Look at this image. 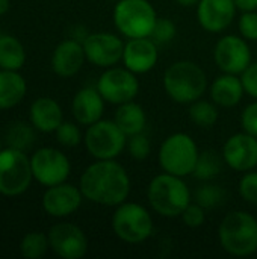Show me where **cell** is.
Here are the masks:
<instances>
[{"label":"cell","mask_w":257,"mask_h":259,"mask_svg":"<svg viewBox=\"0 0 257 259\" xmlns=\"http://www.w3.org/2000/svg\"><path fill=\"white\" fill-rule=\"evenodd\" d=\"M180 217H182L183 223L188 228L195 229V228L203 226V223L206 220V209L201 205H198V203H189L185 208V211L182 212Z\"/></svg>","instance_id":"cell-35"},{"label":"cell","mask_w":257,"mask_h":259,"mask_svg":"<svg viewBox=\"0 0 257 259\" xmlns=\"http://www.w3.org/2000/svg\"><path fill=\"white\" fill-rule=\"evenodd\" d=\"M241 126L244 132L257 138V102L250 103L241 115Z\"/></svg>","instance_id":"cell-37"},{"label":"cell","mask_w":257,"mask_h":259,"mask_svg":"<svg viewBox=\"0 0 257 259\" xmlns=\"http://www.w3.org/2000/svg\"><path fill=\"white\" fill-rule=\"evenodd\" d=\"M220 170H221L220 158L214 152H204L203 155L198 156V161L192 175L200 181H209L215 178L220 173Z\"/></svg>","instance_id":"cell-29"},{"label":"cell","mask_w":257,"mask_h":259,"mask_svg":"<svg viewBox=\"0 0 257 259\" xmlns=\"http://www.w3.org/2000/svg\"><path fill=\"white\" fill-rule=\"evenodd\" d=\"M83 50L86 59L103 68H109L123 61L124 42L120 36L109 32H97L89 33L83 39Z\"/></svg>","instance_id":"cell-13"},{"label":"cell","mask_w":257,"mask_h":259,"mask_svg":"<svg viewBox=\"0 0 257 259\" xmlns=\"http://www.w3.org/2000/svg\"><path fill=\"white\" fill-rule=\"evenodd\" d=\"M244 85L238 74L224 73L218 76L212 87H211V97L215 105L223 108H233L236 106L244 97Z\"/></svg>","instance_id":"cell-21"},{"label":"cell","mask_w":257,"mask_h":259,"mask_svg":"<svg viewBox=\"0 0 257 259\" xmlns=\"http://www.w3.org/2000/svg\"><path fill=\"white\" fill-rule=\"evenodd\" d=\"M239 194L245 202L257 205V171H248L241 178Z\"/></svg>","instance_id":"cell-34"},{"label":"cell","mask_w":257,"mask_h":259,"mask_svg":"<svg viewBox=\"0 0 257 259\" xmlns=\"http://www.w3.org/2000/svg\"><path fill=\"white\" fill-rule=\"evenodd\" d=\"M32 126L41 132H56L62 123V109L50 97H39L30 106Z\"/></svg>","instance_id":"cell-22"},{"label":"cell","mask_w":257,"mask_h":259,"mask_svg":"<svg viewBox=\"0 0 257 259\" xmlns=\"http://www.w3.org/2000/svg\"><path fill=\"white\" fill-rule=\"evenodd\" d=\"M180 6H185V8H191V6H195L198 5L200 0H176Z\"/></svg>","instance_id":"cell-40"},{"label":"cell","mask_w":257,"mask_h":259,"mask_svg":"<svg viewBox=\"0 0 257 259\" xmlns=\"http://www.w3.org/2000/svg\"><path fill=\"white\" fill-rule=\"evenodd\" d=\"M56 138L59 144L65 147H74L80 143L82 134H80V129L74 123L62 121L61 126L56 129Z\"/></svg>","instance_id":"cell-31"},{"label":"cell","mask_w":257,"mask_h":259,"mask_svg":"<svg viewBox=\"0 0 257 259\" xmlns=\"http://www.w3.org/2000/svg\"><path fill=\"white\" fill-rule=\"evenodd\" d=\"M114 121L127 137H132V135L141 134L145 129L147 118H145L144 109L132 100L123 105H118Z\"/></svg>","instance_id":"cell-24"},{"label":"cell","mask_w":257,"mask_h":259,"mask_svg":"<svg viewBox=\"0 0 257 259\" xmlns=\"http://www.w3.org/2000/svg\"><path fill=\"white\" fill-rule=\"evenodd\" d=\"M26 94V80L11 70L0 71V109H9L18 105Z\"/></svg>","instance_id":"cell-23"},{"label":"cell","mask_w":257,"mask_h":259,"mask_svg":"<svg viewBox=\"0 0 257 259\" xmlns=\"http://www.w3.org/2000/svg\"><path fill=\"white\" fill-rule=\"evenodd\" d=\"M236 9L235 0H200L197 5L198 23L204 30L220 33L232 24Z\"/></svg>","instance_id":"cell-16"},{"label":"cell","mask_w":257,"mask_h":259,"mask_svg":"<svg viewBox=\"0 0 257 259\" xmlns=\"http://www.w3.org/2000/svg\"><path fill=\"white\" fill-rule=\"evenodd\" d=\"M52 250L64 259H80L88 252V240L80 228L73 223H58L48 232Z\"/></svg>","instance_id":"cell-14"},{"label":"cell","mask_w":257,"mask_h":259,"mask_svg":"<svg viewBox=\"0 0 257 259\" xmlns=\"http://www.w3.org/2000/svg\"><path fill=\"white\" fill-rule=\"evenodd\" d=\"M73 115L77 123L83 126H91L101 120L105 112V99L97 88H82L73 99L71 105Z\"/></svg>","instance_id":"cell-20"},{"label":"cell","mask_w":257,"mask_h":259,"mask_svg":"<svg viewBox=\"0 0 257 259\" xmlns=\"http://www.w3.org/2000/svg\"><path fill=\"white\" fill-rule=\"evenodd\" d=\"M9 9V0H0V15L6 14Z\"/></svg>","instance_id":"cell-41"},{"label":"cell","mask_w":257,"mask_h":259,"mask_svg":"<svg viewBox=\"0 0 257 259\" xmlns=\"http://www.w3.org/2000/svg\"><path fill=\"white\" fill-rule=\"evenodd\" d=\"M112 229L115 235L127 244H139L150 238L153 220L150 212L139 203L123 202L112 215Z\"/></svg>","instance_id":"cell-7"},{"label":"cell","mask_w":257,"mask_h":259,"mask_svg":"<svg viewBox=\"0 0 257 259\" xmlns=\"http://www.w3.org/2000/svg\"><path fill=\"white\" fill-rule=\"evenodd\" d=\"M82 199L83 194L80 188L62 182L48 187L42 196V208L52 217H67L79 209Z\"/></svg>","instance_id":"cell-18"},{"label":"cell","mask_w":257,"mask_h":259,"mask_svg":"<svg viewBox=\"0 0 257 259\" xmlns=\"http://www.w3.org/2000/svg\"><path fill=\"white\" fill-rule=\"evenodd\" d=\"M241 80L247 94L257 99V62H251L241 74Z\"/></svg>","instance_id":"cell-38"},{"label":"cell","mask_w":257,"mask_h":259,"mask_svg":"<svg viewBox=\"0 0 257 259\" xmlns=\"http://www.w3.org/2000/svg\"><path fill=\"white\" fill-rule=\"evenodd\" d=\"M80 191L92 203L118 206L130 193V178L117 161L97 159L80 176Z\"/></svg>","instance_id":"cell-1"},{"label":"cell","mask_w":257,"mask_h":259,"mask_svg":"<svg viewBox=\"0 0 257 259\" xmlns=\"http://www.w3.org/2000/svg\"><path fill=\"white\" fill-rule=\"evenodd\" d=\"M164 88L174 102L182 105L194 103L208 90V76L198 64L177 61L165 70Z\"/></svg>","instance_id":"cell-2"},{"label":"cell","mask_w":257,"mask_h":259,"mask_svg":"<svg viewBox=\"0 0 257 259\" xmlns=\"http://www.w3.org/2000/svg\"><path fill=\"white\" fill-rule=\"evenodd\" d=\"M198 156L195 141L183 132L170 135L159 149V164L162 170L180 178L194 173Z\"/></svg>","instance_id":"cell-6"},{"label":"cell","mask_w":257,"mask_h":259,"mask_svg":"<svg viewBox=\"0 0 257 259\" xmlns=\"http://www.w3.org/2000/svg\"><path fill=\"white\" fill-rule=\"evenodd\" d=\"M26 61V52L23 44L11 35L0 36V68L17 71Z\"/></svg>","instance_id":"cell-25"},{"label":"cell","mask_w":257,"mask_h":259,"mask_svg":"<svg viewBox=\"0 0 257 259\" xmlns=\"http://www.w3.org/2000/svg\"><path fill=\"white\" fill-rule=\"evenodd\" d=\"M147 199L153 211L162 217H179L191 203V191L180 176L162 173L151 179Z\"/></svg>","instance_id":"cell-3"},{"label":"cell","mask_w":257,"mask_h":259,"mask_svg":"<svg viewBox=\"0 0 257 259\" xmlns=\"http://www.w3.org/2000/svg\"><path fill=\"white\" fill-rule=\"evenodd\" d=\"M127 150H129V155H130L133 159H136V161H144V159L150 155L151 146H150L148 138L141 132V134H136V135L129 137Z\"/></svg>","instance_id":"cell-33"},{"label":"cell","mask_w":257,"mask_h":259,"mask_svg":"<svg viewBox=\"0 0 257 259\" xmlns=\"http://www.w3.org/2000/svg\"><path fill=\"white\" fill-rule=\"evenodd\" d=\"M159 59L158 44L150 38H130L124 44L123 64L135 74H144L155 68Z\"/></svg>","instance_id":"cell-17"},{"label":"cell","mask_w":257,"mask_h":259,"mask_svg":"<svg viewBox=\"0 0 257 259\" xmlns=\"http://www.w3.org/2000/svg\"><path fill=\"white\" fill-rule=\"evenodd\" d=\"M158 21L148 0H118L114 8V24L126 38H147Z\"/></svg>","instance_id":"cell-5"},{"label":"cell","mask_w":257,"mask_h":259,"mask_svg":"<svg viewBox=\"0 0 257 259\" xmlns=\"http://www.w3.org/2000/svg\"><path fill=\"white\" fill-rule=\"evenodd\" d=\"M85 59L83 44L73 38L65 39L52 55V68L61 77H71L82 68Z\"/></svg>","instance_id":"cell-19"},{"label":"cell","mask_w":257,"mask_h":259,"mask_svg":"<svg viewBox=\"0 0 257 259\" xmlns=\"http://www.w3.org/2000/svg\"><path fill=\"white\" fill-rule=\"evenodd\" d=\"M189 118L200 127H212L218 121V109L212 102L195 100L189 108Z\"/></svg>","instance_id":"cell-27"},{"label":"cell","mask_w":257,"mask_h":259,"mask_svg":"<svg viewBox=\"0 0 257 259\" xmlns=\"http://www.w3.org/2000/svg\"><path fill=\"white\" fill-rule=\"evenodd\" d=\"M48 247V235H44L42 232H30L23 238L20 250L24 258L38 259L47 253Z\"/></svg>","instance_id":"cell-28"},{"label":"cell","mask_w":257,"mask_h":259,"mask_svg":"<svg viewBox=\"0 0 257 259\" xmlns=\"http://www.w3.org/2000/svg\"><path fill=\"white\" fill-rule=\"evenodd\" d=\"M239 32L244 39L257 41V12L256 11H245L238 23Z\"/></svg>","instance_id":"cell-36"},{"label":"cell","mask_w":257,"mask_h":259,"mask_svg":"<svg viewBox=\"0 0 257 259\" xmlns=\"http://www.w3.org/2000/svg\"><path fill=\"white\" fill-rule=\"evenodd\" d=\"M221 247L233 256H250L257 252V220L248 212H229L220 228Z\"/></svg>","instance_id":"cell-4"},{"label":"cell","mask_w":257,"mask_h":259,"mask_svg":"<svg viewBox=\"0 0 257 259\" xmlns=\"http://www.w3.org/2000/svg\"><path fill=\"white\" fill-rule=\"evenodd\" d=\"M174 36H176V24L168 18H159L158 17V21L153 27L150 38L156 44H167V42L173 41Z\"/></svg>","instance_id":"cell-32"},{"label":"cell","mask_w":257,"mask_h":259,"mask_svg":"<svg viewBox=\"0 0 257 259\" xmlns=\"http://www.w3.org/2000/svg\"><path fill=\"white\" fill-rule=\"evenodd\" d=\"M30 165L33 178L44 187H53L65 182L71 170L68 158L53 147L36 150L30 159Z\"/></svg>","instance_id":"cell-11"},{"label":"cell","mask_w":257,"mask_h":259,"mask_svg":"<svg viewBox=\"0 0 257 259\" xmlns=\"http://www.w3.org/2000/svg\"><path fill=\"white\" fill-rule=\"evenodd\" d=\"M235 5L242 12H245V11H256L257 9V0H235Z\"/></svg>","instance_id":"cell-39"},{"label":"cell","mask_w":257,"mask_h":259,"mask_svg":"<svg viewBox=\"0 0 257 259\" xmlns=\"http://www.w3.org/2000/svg\"><path fill=\"white\" fill-rule=\"evenodd\" d=\"M195 199L197 203L201 205L204 209H212L217 208L218 205H221L226 199V191L223 188H220L218 185H203L197 190L195 193Z\"/></svg>","instance_id":"cell-30"},{"label":"cell","mask_w":257,"mask_h":259,"mask_svg":"<svg viewBox=\"0 0 257 259\" xmlns=\"http://www.w3.org/2000/svg\"><path fill=\"white\" fill-rule=\"evenodd\" d=\"M35 131L32 126L26 123H15L6 132V144L8 147L26 152L35 143Z\"/></svg>","instance_id":"cell-26"},{"label":"cell","mask_w":257,"mask_h":259,"mask_svg":"<svg viewBox=\"0 0 257 259\" xmlns=\"http://www.w3.org/2000/svg\"><path fill=\"white\" fill-rule=\"evenodd\" d=\"M109 2H118V0H109Z\"/></svg>","instance_id":"cell-42"},{"label":"cell","mask_w":257,"mask_h":259,"mask_svg":"<svg viewBox=\"0 0 257 259\" xmlns=\"http://www.w3.org/2000/svg\"><path fill=\"white\" fill-rule=\"evenodd\" d=\"M214 59L223 73L242 74L251 64V50L244 38L236 35H226L217 42Z\"/></svg>","instance_id":"cell-12"},{"label":"cell","mask_w":257,"mask_h":259,"mask_svg":"<svg viewBox=\"0 0 257 259\" xmlns=\"http://www.w3.org/2000/svg\"><path fill=\"white\" fill-rule=\"evenodd\" d=\"M32 178L30 159L24 152L12 147L0 150V194H23L30 187Z\"/></svg>","instance_id":"cell-8"},{"label":"cell","mask_w":257,"mask_h":259,"mask_svg":"<svg viewBox=\"0 0 257 259\" xmlns=\"http://www.w3.org/2000/svg\"><path fill=\"white\" fill-rule=\"evenodd\" d=\"M97 90L112 105L132 102L139 93V82L133 71L121 67H109L97 82Z\"/></svg>","instance_id":"cell-10"},{"label":"cell","mask_w":257,"mask_h":259,"mask_svg":"<svg viewBox=\"0 0 257 259\" xmlns=\"http://www.w3.org/2000/svg\"><path fill=\"white\" fill-rule=\"evenodd\" d=\"M223 159L236 171H251L257 167V138L247 132L232 135L224 143Z\"/></svg>","instance_id":"cell-15"},{"label":"cell","mask_w":257,"mask_h":259,"mask_svg":"<svg viewBox=\"0 0 257 259\" xmlns=\"http://www.w3.org/2000/svg\"><path fill=\"white\" fill-rule=\"evenodd\" d=\"M127 135L115 121L98 120L85 134V146L95 159H115L127 146Z\"/></svg>","instance_id":"cell-9"}]
</instances>
